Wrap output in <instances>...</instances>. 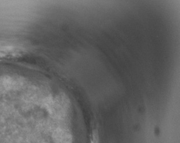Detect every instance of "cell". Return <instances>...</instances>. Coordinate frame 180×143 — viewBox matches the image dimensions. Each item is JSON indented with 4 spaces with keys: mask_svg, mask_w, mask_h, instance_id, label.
Returning a JSON list of instances; mask_svg holds the SVG:
<instances>
[{
    "mask_svg": "<svg viewBox=\"0 0 180 143\" xmlns=\"http://www.w3.org/2000/svg\"><path fill=\"white\" fill-rule=\"evenodd\" d=\"M92 143H99V137L97 132H94L92 135Z\"/></svg>",
    "mask_w": 180,
    "mask_h": 143,
    "instance_id": "6da1fadb",
    "label": "cell"
}]
</instances>
